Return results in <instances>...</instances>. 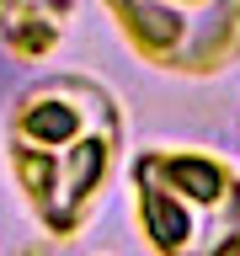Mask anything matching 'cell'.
<instances>
[{
  "label": "cell",
  "instance_id": "3",
  "mask_svg": "<svg viewBox=\"0 0 240 256\" xmlns=\"http://www.w3.org/2000/svg\"><path fill=\"white\" fill-rule=\"evenodd\" d=\"M128 54L176 80H214L240 64V0H102Z\"/></svg>",
  "mask_w": 240,
  "mask_h": 256
},
{
  "label": "cell",
  "instance_id": "2",
  "mask_svg": "<svg viewBox=\"0 0 240 256\" xmlns=\"http://www.w3.org/2000/svg\"><path fill=\"white\" fill-rule=\"evenodd\" d=\"M128 192L155 256H240V171L230 160L155 144L134 160Z\"/></svg>",
  "mask_w": 240,
  "mask_h": 256
},
{
  "label": "cell",
  "instance_id": "1",
  "mask_svg": "<svg viewBox=\"0 0 240 256\" xmlns=\"http://www.w3.org/2000/svg\"><path fill=\"white\" fill-rule=\"evenodd\" d=\"M123 160V107L96 75H43L6 118V166L38 230L70 240Z\"/></svg>",
  "mask_w": 240,
  "mask_h": 256
}]
</instances>
